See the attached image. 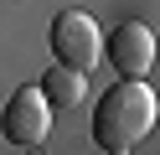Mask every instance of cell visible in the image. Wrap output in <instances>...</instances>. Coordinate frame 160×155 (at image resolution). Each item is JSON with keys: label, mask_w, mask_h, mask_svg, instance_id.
<instances>
[{"label": "cell", "mask_w": 160, "mask_h": 155, "mask_svg": "<svg viewBox=\"0 0 160 155\" xmlns=\"http://www.w3.org/2000/svg\"><path fill=\"white\" fill-rule=\"evenodd\" d=\"M98 52H103V36H98V21L88 16V10H62V16L52 21V57L62 62V67L93 72Z\"/></svg>", "instance_id": "cell-3"}, {"label": "cell", "mask_w": 160, "mask_h": 155, "mask_svg": "<svg viewBox=\"0 0 160 155\" xmlns=\"http://www.w3.org/2000/svg\"><path fill=\"white\" fill-rule=\"evenodd\" d=\"M108 62L119 67V78H150V67H155V31L145 21H124L108 36Z\"/></svg>", "instance_id": "cell-4"}, {"label": "cell", "mask_w": 160, "mask_h": 155, "mask_svg": "<svg viewBox=\"0 0 160 155\" xmlns=\"http://www.w3.org/2000/svg\"><path fill=\"white\" fill-rule=\"evenodd\" d=\"M0 134H5L11 145H21V150L47 145V134H52V103H47L42 83L16 88V98L5 103V114H0Z\"/></svg>", "instance_id": "cell-2"}, {"label": "cell", "mask_w": 160, "mask_h": 155, "mask_svg": "<svg viewBox=\"0 0 160 155\" xmlns=\"http://www.w3.org/2000/svg\"><path fill=\"white\" fill-rule=\"evenodd\" d=\"M155 129V88L145 78H119L93 109V140L108 155H124L150 140Z\"/></svg>", "instance_id": "cell-1"}, {"label": "cell", "mask_w": 160, "mask_h": 155, "mask_svg": "<svg viewBox=\"0 0 160 155\" xmlns=\"http://www.w3.org/2000/svg\"><path fill=\"white\" fill-rule=\"evenodd\" d=\"M42 93H47V103H52V109H72V103H83V98H88V72L62 67V62H57V67L47 72Z\"/></svg>", "instance_id": "cell-5"}]
</instances>
